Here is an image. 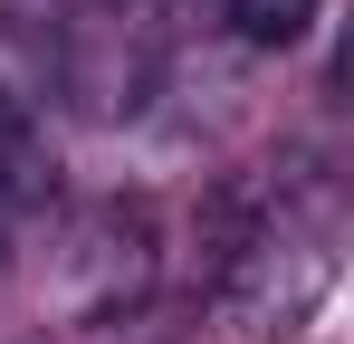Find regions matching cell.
<instances>
[{
	"label": "cell",
	"instance_id": "obj_3",
	"mask_svg": "<svg viewBox=\"0 0 354 344\" xmlns=\"http://www.w3.org/2000/svg\"><path fill=\"white\" fill-rule=\"evenodd\" d=\"M316 10L326 0H230L221 19H230V39L239 48H259V57H288L306 29H316Z\"/></svg>",
	"mask_w": 354,
	"mask_h": 344
},
{
	"label": "cell",
	"instance_id": "obj_1",
	"mask_svg": "<svg viewBox=\"0 0 354 344\" xmlns=\"http://www.w3.org/2000/svg\"><path fill=\"white\" fill-rule=\"evenodd\" d=\"M345 278V201L326 172H288L239 201L211 268V316L249 344H288L316 325V306Z\"/></svg>",
	"mask_w": 354,
	"mask_h": 344
},
{
	"label": "cell",
	"instance_id": "obj_2",
	"mask_svg": "<svg viewBox=\"0 0 354 344\" xmlns=\"http://www.w3.org/2000/svg\"><path fill=\"white\" fill-rule=\"evenodd\" d=\"M163 278V229L144 201H86L48 249V306L67 325H124Z\"/></svg>",
	"mask_w": 354,
	"mask_h": 344
}]
</instances>
